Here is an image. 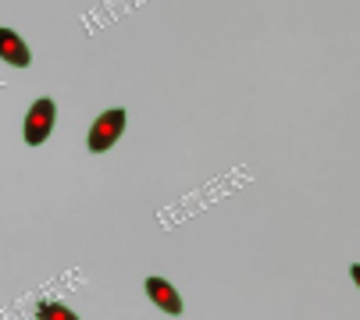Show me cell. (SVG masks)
Here are the masks:
<instances>
[{
    "label": "cell",
    "instance_id": "1",
    "mask_svg": "<svg viewBox=\"0 0 360 320\" xmlns=\"http://www.w3.org/2000/svg\"><path fill=\"white\" fill-rule=\"evenodd\" d=\"M122 132H125V111H122V107H115V111H108V114H100L89 125V139H86L89 153H108L122 139Z\"/></svg>",
    "mask_w": 360,
    "mask_h": 320
},
{
    "label": "cell",
    "instance_id": "5",
    "mask_svg": "<svg viewBox=\"0 0 360 320\" xmlns=\"http://www.w3.org/2000/svg\"><path fill=\"white\" fill-rule=\"evenodd\" d=\"M36 316H39V320H75V309L58 306V302H46V306L36 309Z\"/></svg>",
    "mask_w": 360,
    "mask_h": 320
},
{
    "label": "cell",
    "instance_id": "3",
    "mask_svg": "<svg viewBox=\"0 0 360 320\" xmlns=\"http://www.w3.org/2000/svg\"><path fill=\"white\" fill-rule=\"evenodd\" d=\"M0 61H8L11 68H29V61H32L25 39L11 29H0Z\"/></svg>",
    "mask_w": 360,
    "mask_h": 320
},
{
    "label": "cell",
    "instance_id": "4",
    "mask_svg": "<svg viewBox=\"0 0 360 320\" xmlns=\"http://www.w3.org/2000/svg\"><path fill=\"white\" fill-rule=\"evenodd\" d=\"M146 295L158 302L165 313H172V316H179L182 313V299H179V292H175V285H168L165 278H146Z\"/></svg>",
    "mask_w": 360,
    "mask_h": 320
},
{
    "label": "cell",
    "instance_id": "2",
    "mask_svg": "<svg viewBox=\"0 0 360 320\" xmlns=\"http://www.w3.org/2000/svg\"><path fill=\"white\" fill-rule=\"evenodd\" d=\"M54 118H58V107L50 96H39L29 114H25V142L29 146H43L50 139V132H54Z\"/></svg>",
    "mask_w": 360,
    "mask_h": 320
}]
</instances>
